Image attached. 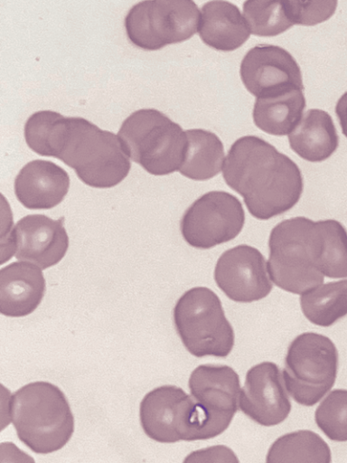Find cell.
Instances as JSON below:
<instances>
[{
  "label": "cell",
  "instance_id": "obj_1",
  "mask_svg": "<svg viewBox=\"0 0 347 463\" xmlns=\"http://www.w3.org/2000/svg\"><path fill=\"white\" fill-rule=\"evenodd\" d=\"M24 138L33 152L59 158L91 187H113L127 177L131 168L118 136L83 118L37 111L24 125Z\"/></svg>",
  "mask_w": 347,
  "mask_h": 463
},
{
  "label": "cell",
  "instance_id": "obj_2",
  "mask_svg": "<svg viewBox=\"0 0 347 463\" xmlns=\"http://www.w3.org/2000/svg\"><path fill=\"white\" fill-rule=\"evenodd\" d=\"M221 171L226 184L243 197L250 214L259 220L290 210L303 192L296 164L256 136L241 137L232 144Z\"/></svg>",
  "mask_w": 347,
  "mask_h": 463
},
{
  "label": "cell",
  "instance_id": "obj_3",
  "mask_svg": "<svg viewBox=\"0 0 347 463\" xmlns=\"http://www.w3.org/2000/svg\"><path fill=\"white\" fill-rule=\"evenodd\" d=\"M9 413L18 439L38 454L60 450L74 432L67 398L49 382H33L19 388L11 395Z\"/></svg>",
  "mask_w": 347,
  "mask_h": 463
},
{
  "label": "cell",
  "instance_id": "obj_4",
  "mask_svg": "<svg viewBox=\"0 0 347 463\" xmlns=\"http://www.w3.org/2000/svg\"><path fill=\"white\" fill-rule=\"evenodd\" d=\"M268 247L267 267L276 286L301 295L323 284L317 222L299 216L279 222L270 232Z\"/></svg>",
  "mask_w": 347,
  "mask_h": 463
},
{
  "label": "cell",
  "instance_id": "obj_5",
  "mask_svg": "<svg viewBox=\"0 0 347 463\" xmlns=\"http://www.w3.org/2000/svg\"><path fill=\"white\" fill-rule=\"evenodd\" d=\"M117 136L129 158L151 175L179 171L183 162L186 132L157 109L133 112L122 123Z\"/></svg>",
  "mask_w": 347,
  "mask_h": 463
},
{
  "label": "cell",
  "instance_id": "obj_6",
  "mask_svg": "<svg viewBox=\"0 0 347 463\" xmlns=\"http://www.w3.org/2000/svg\"><path fill=\"white\" fill-rule=\"evenodd\" d=\"M175 330L196 357H225L234 345L233 328L226 318L219 297L206 287L186 290L173 311Z\"/></svg>",
  "mask_w": 347,
  "mask_h": 463
},
{
  "label": "cell",
  "instance_id": "obj_7",
  "mask_svg": "<svg viewBox=\"0 0 347 463\" xmlns=\"http://www.w3.org/2000/svg\"><path fill=\"white\" fill-rule=\"evenodd\" d=\"M338 351L323 335L306 332L289 345L283 380L287 392L304 406L317 403L333 386L338 370Z\"/></svg>",
  "mask_w": 347,
  "mask_h": 463
},
{
  "label": "cell",
  "instance_id": "obj_8",
  "mask_svg": "<svg viewBox=\"0 0 347 463\" xmlns=\"http://www.w3.org/2000/svg\"><path fill=\"white\" fill-rule=\"evenodd\" d=\"M201 12L193 0H143L125 18L130 42L146 51L184 42L198 32Z\"/></svg>",
  "mask_w": 347,
  "mask_h": 463
},
{
  "label": "cell",
  "instance_id": "obj_9",
  "mask_svg": "<svg viewBox=\"0 0 347 463\" xmlns=\"http://www.w3.org/2000/svg\"><path fill=\"white\" fill-rule=\"evenodd\" d=\"M244 222V210L236 196L223 191H211L191 204L180 225L189 245L206 250L236 238Z\"/></svg>",
  "mask_w": 347,
  "mask_h": 463
},
{
  "label": "cell",
  "instance_id": "obj_10",
  "mask_svg": "<svg viewBox=\"0 0 347 463\" xmlns=\"http://www.w3.org/2000/svg\"><path fill=\"white\" fill-rule=\"evenodd\" d=\"M188 386L200 411L207 439L221 434L239 409L238 373L228 365L202 364L192 372Z\"/></svg>",
  "mask_w": 347,
  "mask_h": 463
},
{
  "label": "cell",
  "instance_id": "obj_11",
  "mask_svg": "<svg viewBox=\"0 0 347 463\" xmlns=\"http://www.w3.org/2000/svg\"><path fill=\"white\" fill-rule=\"evenodd\" d=\"M2 261L13 255L19 260L36 264L45 269L59 263L69 247V237L63 218L51 219L42 214H31L20 219L2 240Z\"/></svg>",
  "mask_w": 347,
  "mask_h": 463
},
{
  "label": "cell",
  "instance_id": "obj_12",
  "mask_svg": "<svg viewBox=\"0 0 347 463\" xmlns=\"http://www.w3.org/2000/svg\"><path fill=\"white\" fill-rule=\"evenodd\" d=\"M194 412L191 394L174 385H162L144 396L139 419L145 434L155 441H191Z\"/></svg>",
  "mask_w": 347,
  "mask_h": 463
},
{
  "label": "cell",
  "instance_id": "obj_13",
  "mask_svg": "<svg viewBox=\"0 0 347 463\" xmlns=\"http://www.w3.org/2000/svg\"><path fill=\"white\" fill-rule=\"evenodd\" d=\"M239 74L247 90L256 98L304 90L298 63L277 45L260 44L249 49L241 61Z\"/></svg>",
  "mask_w": 347,
  "mask_h": 463
},
{
  "label": "cell",
  "instance_id": "obj_14",
  "mask_svg": "<svg viewBox=\"0 0 347 463\" xmlns=\"http://www.w3.org/2000/svg\"><path fill=\"white\" fill-rule=\"evenodd\" d=\"M214 279L230 299L241 303L260 300L273 288L264 256L258 249L245 244L235 246L220 256Z\"/></svg>",
  "mask_w": 347,
  "mask_h": 463
},
{
  "label": "cell",
  "instance_id": "obj_15",
  "mask_svg": "<svg viewBox=\"0 0 347 463\" xmlns=\"http://www.w3.org/2000/svg\"><path fill=\"white\" fill-rule=\"evenodd\" d=\"M239 408L262 426L277 425L287 418L291 402L277 364L263 362L248 371L239 392Z\"/></svg>",
  "mask_w": 347,
  "mask_h": 463
},
{
  "label": "cell",
  "instance_id": "obj_16",
  "mask_svg": "<svg viewBox=\"0 0 347 463\" xmlns=\"http://www.w3.org/2000/svg\"><path fill=\"white\" fill-rule=\"evenodd\" d=\"M39 266L20 260L0 270V312L10 317L32 314L45 294V279Z\"/></svg>",
  "mask_w": 347,
  "mask_h": 463
},
{
  "label": "cell",
  "instance_id": "obj_17",
  "mask_svg": "<svg viewBox=\"0 0 347 463\" xmlns=\"http://www.w3.org/2000/svg\"><path fill=\"white\" fill-rule=\"evenodd\" d=\"M70 187L68 173L46 160L27 163L14 180L17 200L28 209H51L65 197Z\"/></svg>",
  "mask_w": 347,
  "mask_h": 463
},
{
  "label": "cell",
  "instance_id": "obj_18",
  "mask_svg": "<svg viewBox=\"0 0 347 463\" xmlns=\"http://www.w3.org/2000/svg\"><path fill=\"white\" fill-rule=\"evenodd\" d=\"M198 33L209 47L231 52L249 38L250 31L237 5L225 0H211L202 7Z\"/></svg>",
  "mask_w": 347,
  "mask_h": 463
},
{
  "label": "cell",
  "instance_id": "obj_19",
  "mask_svg": "<svg viewBox=\"0 0 347 463\" xmlns=\"http://www.w3.org/2000/svg\"><path fill=\"white\" fill-rule=\"evenodd\" d=\"M292 150L301 158L312 162H322L329 158L337 149L339 137L332 117L324 110H307L288 134Z\"/></svg>",
  "mask_w": 347,
  "mask_h": 463
},
{
  "label": "cell",
  "instance_id": "obj_20",
  "mask_svg": "<svg viewBox=\"0 0 347 463\" xmlns=\"http://www.w3.org/2000/svg\"><path fill=\"white\" fill-rule=\"evenodd\" d=\"M304 90L256 98L253 120L262 131L273 136L288 135L298 124L305 108Z\"/></svg>",
  "mask_w": 347,
  "mask_h": 463
},
{
  "label": "cell",
  "instance_id": "obj_21",
  "mask_svg": "<svg viewBox=\"0 0 347 463\" xmlns=\"http://www.w3.org/2000/svg\"><path fill=\"white\" fill-rule=\"evenodd\" d=\"M187 148L179 172L185 177L204 181L221 170L225 160L221 140L212 132L195 128L185 130Z\"/></svg>",
  "mask_w": 347,
  "mask_h": 463
},
{
  "label": "cell",
  "instance_id": "obj_22",
  "mask_svg": "<svg viewBox=\"0 0 347 463\" xmlns=\"http://www.w3.org/2000/svg\"><path fill=\"white\" fill-rule=\"evenodd\" d=\"M300 306L311 323L332 326L347 315V279L321 284L301 294Z\"/></svg>",
  "mask_w": 347,
  "mask_h": 463
},
{
  "label": "cell",
  "instance_id": "obj_23",
  "mask_svg": "<svg viewBox=\"0 0 347 463\" xmlns=\"http://www.w3.org/2000/svg\"><path fill=\"white\" fill-rule=\"evenodd\" d=\"M266 460L329 463L332 454L328 444L318 434L301 430L277 438L270 446Z\"/></svg>",
  "mask_w": 347,
  "mask_h": 463
},
{
  "label": "cell",
  "instance_id": "obj_24",
  "mask_svg": "<svg viewBox=\"0 0 347 463\" xmlns=\"http://www.w3.org/2000/svg\"><path fill=\"white\" fill-rule=\"evenodd\" d=\"M243 16L250 33L261 37L278 35L294 25L286 0H246Z\"/></svg>",
  "mask_w": 347,
  "mask_h": 463
},
{
  "label": "cell",
  "instance_id": "obj_25",
  "mask_svg": "<svg viewBox=\"0 0 347 463\" xmlns=\"http://www.w3.org/2000/svg\"><path fill=\"white\" fill-rule=\"evenodd\" d=\"M321 239L320 270L332 279L347 278V231L336 220L318 221Z\"/></svg>",
  "mask_w": 347,
  "mask_h": 463
},
{
  "label": "cell",
  "instance_id": "obj_26",
  "mask_svg": "<svg viewBox=\"0 0 347 463\" xmlns=\"http://www.w3.org/2000/svg\"><path fill=\"white\" fill-rule=\"evenodd\" d=\"M314 420L328 439L347 441V390L332 391L316 408Z\"/></svg>",
  "mask_w": 347,
  "mask_h": 463
},
{
  "label": "cell",
  "instance_id": "obj_27",
  "mask_svg": "<svg viewBox=\"0 0 347 463\" xmlns=\"http://www.w3.org/2000/svg\"><path fill=\"white\" fill-rule=\"evenodd\" d=\"M286 4L294 25L313 26L333 15L338 0H286Z\"/></svg>",
  "mask_w": 347,
  "mask_h": 463
},
{
  "label": "cell",
  "instance_id": "obj_28",
  "mask_svg": "<svg viewBox=\"0 0 347 463\" xmlns=\"http://www.w3.org/2000/svg\"><path fill=\"white\" fill-rule=\"evenodd\" d=\"M183 462H239L235 453L224 445H217L190 453Z\"/></svg>",
  "mask_w": 347,
  "mask_h": 463
},
{
  "label": "cell",
  "instance_id": "obj_29",
  "mask_svg": "<svg viewBox=\"0 0 347 463\" xmlns=\"http://www.w3.org/2000/svg\"><path fill=\"white\" fill-rule=\"evenodd\" d=\"M335 114L338 118L342 132L347 137V91H345L337 100L335 105Z\"/></svg>",
  "mask_w": 347,
  "mask_h": 463
}]
</instances>
